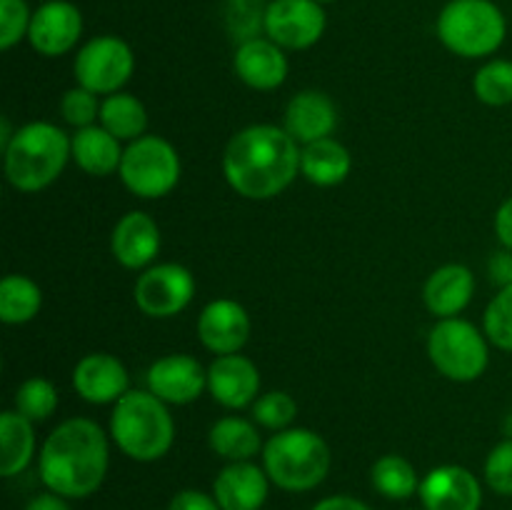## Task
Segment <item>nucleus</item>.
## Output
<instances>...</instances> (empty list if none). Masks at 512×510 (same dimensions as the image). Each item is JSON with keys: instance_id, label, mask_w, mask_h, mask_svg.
Listing matches in <instances>:
<instances>
[{"instance_id": "9", "label": "nucleus", "mask_w": 512, "mask_h": 510, "mask_svg": "<svg viewBox=\"0 0 512 510\" xmlns=\"http://www.w3.org/2000/svg\"><path fill=\"white\" fill-rule=\"evenodd\" d=\"M135 70V55L125 40L115 35H98L78 50L73 63L75 83L95 95L120 93Z\"/></svg>"}, {"instance_id": "36", "label": "nucleus", "mask_w": 512, "mask_h": 510, "mask_svg": "<svg viewBox=\"0 0 512 510\" xmlns=\"http://www.w3.org/2000/svg\"><path fill=\"white\" fill-rule=\"evenodd\" d=\"M485 483L498 495H512V438L500 440L485 458Z\"/></svg>"}, {"instance_id": "4", "label": "nucleus", "mask_w": 512, "mask_h": 510, "mask_svg": "<svg viewBox=\"0 0 512 510\" xmlns=\"http://www.w3.org/2000/svg\"><path fill=\"white\" fill-rule=\"evenodd\" d=\"M115 445L138 463H153L168 455L175 440V420L168 403L150 390H128L110 413Z\"/></svg>"}, {"instance_id": "20", "label": "nucleus", "mask_w": 512, "mask_h": 510, "mask_svg": "<svg viewBox=\"0 0 512 510\" xmlns=\"http://www.w3.org/2000/svg\"><path fill=\"white\" fill-rule=\"evenodd\" d=\"M270 478L265 468L240 460L228 463L213 483V495L223 510H260L268 500Z\"/></svg>"}, {"instance_id": "43", "label": "nucleus", "mask_w": 512, "mask_h": 510, "mask_svg": "<svg viewBox=\"0 0 512 510\" xmlns=\"http://www.w3.org/2000/svg\"><path fill=\"white\" fill-rule=\"evenodd\" d=\"M320 5H325V3H335V0H318Z\"/></svg>"}, {"instance_id": "37", "label": "nucleus", "mask_w": 512, "mask_h": 510, "mask_svg": "<svg viewBox=\"0 0 512 510\" xmlns=\"http://www.w3.org/2000/svg\"><path fill=\"white\" fill-rule=\"evenodd\" d=\"M168 510H223L215 495L203 493V490H180L173 495Z\"/></svg>"}, {"instance_id": "12", "label": "nucleus", "mask_w": 512, "mask_h": 510, "mask_svg": "<svg viewBox=\"0 0 512 510\" xmlns=\"http://www.w3.org/2000/svg\"><path fill=\"white\" fill-rule=\"evenodd\" d=\"M148 390L168 405H190L208 388V370L193 355L173 353L148 368Z\"/></svg>"}, {"instance_id": "18", "label": "nucleus", "mask_w": 512, "mask_h": 510, "mask_svg": "<svg viewBox=\"0 0 512 510\" xmlns=\"http://www.w3.org/2000/svg\"><path fill=\"white\" fill-rule=\"evenodd\" d=\"M160 245H163V238H160L158 223L143 210L125 213L110 235L113 258L128 270L148 268L158 258Z\"/></svg>"}, {"instance_id": "17", "label": "nucleus", "mask_w": 512, "mask_h": 510, "mask_svg": "<svg viewBox=\"0 0 512 510\" xmlns=\"http://www.w3.org/2000/svg\"><path fill=\"white\" fill-rule=\"evenodd\" d=\"M73 388L93 405L118 403L130 390L128 368L110 353H88L73 368Z\"/></svg>"}, {"instance_id": "42", "label": "nucleus", "mask_w": 512, "mask_h": 510, "mask_svg": "<svg viewBox=\"0 0 512 510\" xmlns=\"http://www.w3.org/2000/svg\"><path fill=\"white\" fill-rule=\"evenodd\" d=\"M505 433H508V438H512V413L508 415V420H505Z\"/></svg>"}, {"instance_id": "31", "label": "nucleus", "mask_w": 512, "mask_h": 510, "mask_svg": "<svg viewBox=\"0 0 512 510\" xmlns=\"http://www.w3.org/2000/svg\"><path fill=\"white\" fill-rule=\"evenodd\" d=\"M15 410L30 423H43L58 410V390L50 380L28 378L15 393Z\"/></svg>"}, {"instance_id": "16", "label": "nucleus", "mask_w": 512, "mask_h": 510, "mask_svg": "<svg viewBox=\"0 0 512 510\" xmlns=\"http://www.w3.org/2000/svg\"><path fill=\"white\" fill-rule=\"evenodd\" d=\"M208 390L215 403L240 410L260 398V370L245 355H218L208 368Z\"/></svg>"}, {"instance_id": "38", "label": "nucleus", "mask_w": 512, "mask_h": 510, "mask_svg": "<svg viewBox=\"0 0 512 510\" xmlns=\"http://www.w3.org/2000/svg\"><path fill=\"white\" fill-rule=\"evenodd\" d=\"M488 275L498 288H508V285H512V250L503 248L498 250V253L490 255Z\"/></svg>"}, {"instance_id": "7", "label": "nucleus", "mask_w": 512, "mask_h": 510, "mask_svg": "<svg viewBox=\"0 0 512 510\" xmlns=\"http://www.w3.org/2000/svg\"><path fill=\"white\" fill-rule=\"evenodd\" d=\"M488 335L463 318L438 320L428 335V355L440 375L455 383H473L488 370Z\"/></svg>"}, {"instance_id": "24", "label": "nucleus", "mask_w": 512, "mask_h": 510, "mask_svg": "<svg viewBox=\"0 0 512 510\" xmlns=\"http://www.w3.org/2000/svg\"><path fill=\"white\" fill-rule=\"evenodd\" d=\"M350 168H353V158H350V150L340 140L323 138L303 145L300 173L308 183L318 185V188L340 185L350 175Z\"/></svg>"}, {"instance_id": "13", "label": "nucleus", "mask_w": 512, "mask_h": 510, "mask_svg": "<svg viewBox=\"0 0 512 510\" xmlns=\"http://www.w3.org/2000/svg\"><path fill=\"white\" fill-rule=\"evenodd\" d=\"M83 35V15L68 0H48L40 5L30 20L28 40L33 50L45 58L70 53Z\"/></svg>"}, {"instance_id": "32", "label": "nucleus", "mask_w": 512, "mask_h": 510, "mask_svg": "<svg viewBox=\"0 0 512 510\" xmlns=\"http://www.w3.org/2000/svg\"><path fill=\"white\" fill-rule=\"evenodd\" d=\"M483 333L495 348L512 353V285L500 288L483 315Z\"/></svg>"}, {"instance_id": "10", "label": "nucleus", "mask_w": 512, "mask_h": 510, "mask_svg": "<svg viewBox=\"0 0 512 510\" xmlns=\"http://www.w3.org/2000/svg\"><path fill=\"white\" fill-rule=\"evenodd\" d=\"M133 298L148 318H173L193 303L195 278L180 263L150 265L135 280Z\"/></svg>"}, {"instance_id": "8", "label": "nucleus", "mask_w": 512, "mask_h": 510, "mask_svg": "<svg viewBox=\"0 0 512 510\" xmlns=\"http://www.w3.org/2000/svg\"><path fill=\"white\" fill-rule=\"evenodd\" d=\"M180 155L160 135H143L125 148L120 180L133 195L155 200L168 195L180 183Z\"/></svg>"}, {"instance_id": "30", "label": "nucleus", "mask_w": 512, "mask_h": 510, "mask_svg": "<svg viewBox=\"0 0 512 510\" xmlns=\"http://www.w3.org/2000/svg\"><path fill=\"white\" fill-rule=\"evenodd\" d=\"M473 93L480 103L490 108H503L512 103V60H488L473 78Z\"/></svg>"}, {"instance_id": "33", "label": "nucleus", "mask_w": 512, "mask_h": 510, "mask_svg": "<svg viewBox=\"0 0 512 510\" xmlns=\"http://www.w3.org/2000/svg\"><path fill=\"white\" fill-rule=\"evenodd\" d=\"M298 415V403L290 393L285 390H270V393L260 395L258 400L253 403V418L255 423L263 425V428L275 430H288L290 423Z\"/></svg>"}, {"instance_id": "15", "label": "nucleus", "mask_w": 512, "mask_h": 510, "mask_svg": "<svg viewBox=\"0 0 512 510\" xmlns=\"http://www.w3.org/2000/svg\"><path fill=\"white\" fill-rule=\"evenodd\" d=\"M198 338L215 355L240 353L250 338L248 310L238 300H213L198 318Z\"/></svg>"}, {"instance_id": "14", "label": "nucleus", "mask_w": 512, "mask_h": 510, "mask_svg": "<svg viewBox=\"0 0 512 510\" xmlns=\"http://www.w3.org/2000/svg\"><path fill=\"white\" fill-rule=\"evenodd\" d=\"M425 510H480L483 488L475 473L463 465H440L420 480Z\"/></svg>"}, {"instance_id": "26", "label": "nucleus", "mask_w": 512, "mask_h": 510, "mask_svg": "<svg viewBox=\"0 0 512 510\" xmlns=\"http://www.w3.org/2000/svg\"><path fill=\"white\" fill-rule=\"evenodd\" d=\"M208 443L210 450L215 455H220V458L228 460V463L253 460L265 448L258 428L250 420L235 418V415L215 420L208 433Z\"/></svg>"}, {"instance_id": "19", "label": "nucleus", "mask_w": 512, "mask_h": 510, "mask_svg": "<svg viewBox=\"0 0 512 510\" xmlns=\"http://www.w3.org/2000/svg\"><path fill=\"white\" fill-rule=\"evenodd\" d=\"M233 70L248 88L275 90L288 78V58L285 50L270 38L240 40L233 55Z\"/></svg>"}, {"instance_id": "41", "label": "nucleus", "mask_w": 512, "mask_h": 510, "mask_svg": "<svg viewBox=\"0 0 512 510\" xmlns=\"http://www.w3.org/2000/svg\"><path fill=\"white\" fill-rule=\"evenodd\" d=\"M25 510H70L68 505V498H63V495L58 493H43V495H35L33 500H30L28 505H25Z\"/></svg>"}, {"instance_id": "5", "label": "nucleus", "mask_w": 512, "mask_h": 510, "mask_svg": "<svg viewBox=\"0 0 512 510\" xmlns=\"http://www.w3.org/2000/svg\"><path fill=\"white\" fill-rule=\"evenodd\" d=\"M263 468L270 483L288 493L318 488L330 470V448L310 428H288L275 433L263 448Z\"/></svg>"}, {"instance_id": "1", "label": "nucleus", "mask_w": 512, "mask_h": 510, "mask_svg": "<svg viewBox=\"0 0 512 510\" xmlns=\"http://www.w3.org/2000/svg\"><path fill=\"white\" fill-rule=\"evenodd\" d=\"M300 145L280 125L258 123L238 130L223 153V175L248 200H270L300 173Z\"/></svg>"}, {"instance_id": "11", "label": "nucleus", "mask_w": 512, "mask_h": 510, "mask_svg": "<svg viewBox=\"0 0 512 510\" xmlns=\"http://www.w3.org/2000/svg\"><path fill=\"white\" fill-rule=\"evenodd\" d=\"M325 10L318 0H270L263 30L283 50H308L323 38Z\"/></svg>"}, {"instance_id": "39", "label": "nucleus", "mask_w": 512, "mask_h": 510, "mask_svg": "<svg viewBox=\"0 0 512 510\" xmlns=\"http://www.w3.org/2000/svg\"><path fill=\"white\" fill-rule=\"evenodd\" d=\"M495 235H498L503 248L512 250V195L495 213Z\"/></svg>"}, {"instance_id": "2", "label": "nucleus", "mask_w": 512, "mask_h": 510, "mask_svg": "<svg viewBox=\"0 0 512 510\" xmlns=\"http://www.w3.org/2000/svg\"><path fill=\"white\" fill-rule=\"evenodd\" d=\"M108 435L95 420L68 418L45 438L40 450V480L63 498H88L108 473Z\"/></svg>"}, {"instance_id": "6", "label": "nucleus", "mask_w": 512, "mask_h": 510, "mask_svg": "<svg viewBox=\"0 0 512 510\" xmlns=\"http://www.w3.org/2000/svg\"><path fill=\"white\" fill-rule=\"evenodd\" d=\"M508 35V20L493 0H450L438 15V38L460 58H488Z\"/></svg>"}, {"instance_id": "28", "label": "nucleus", "mask_w": 512, "mask_h": 510, "mask_svg": "<svg viewBox=\"0 0 512 510\" xmlns=\"http://www.w3.org/2000/svg\"><path fill=\"white\" fill-rule=\"evenodd\" d=\"M43 308V290L28 275H5L0 283V320L5 325L30 323Z\"/></svg>"}, {"instance_id": "22", "label": "nucleus", "mask_w": 512, "mask_h": 510, "mask_svg": "<svg viewBox=\"0 0 512 510\" xmlns=\"http://www.w3.org/2000/svg\"><path fill=\"white\" fill-rule=\"evenodd\" d=\"M475 295V275L468 265L448 263L443 268L433 270L425 280L423 300L425 308L438 320L458 318L470 305Z\"/></svg>"}, {"instance_id": "29", "label": "nucleus", "mask_w": 512, "mask_h": 510, "mask_svg": "<svg viewBox=\"0 0 512 510\" xmlns=\"http://www.w3.org/2000/svg\"><path fill=\"white\" fill-rule=\"evenodd\" d=\"M370 480H373V488L388 500H408L420 490L418 470L413 468L408 458L398 453L375 460Z\"/></svg>"}, {"instance_id": "35", "label": "nucleus", "mask_w": 512, "mask_h": 510, "mask_svg": "<svg viewBox=\"0 0 512 510\" xmlns=\"http://www.w3.org/2000/svg\"><path fill=\"white\" fill-rule=\"evenodd\" d=\"M30 20L33 13L25 0H0V48L10 50L28 38Z\"/></svg>"}, {"instance_id": "27", "label": "nucleus", "mask_w": 512, "mask_h": 510, "mask_svg": "<svg viewBox=\"0 0 512 510\" xmlns=\"http://www.w3.org/2000/svg\"><path fill=\"white\" fill-rule=\"evenodd\" d=\"M100 125H103L108 133H113L115 138L123 143H133V140L143 138L145 128H148V110L140 103L135 95L130 93H113L103 100L100 105Z\"/></svg>"}, {"instance_id": "25", "label": "nucleus", "mask_w": 512, "mask_h": 510, "mask_svg": "<svg viewBox=\"0 0 512 510\" xmlns=\"http://www.w3.org/2000/svg\"><path fill=\"white\" fill-rule=\"evenodd\" d=\"M35 423H30L18 410H5L0 415V475L13 478L23 473L35 455Z\"/></svg>"}, {"instance_id": "21", "label": "nucleus", "mask_w": 512, "mask_h": 510, "mask_svg": "<svg viewBox=\"0 0 512 510\" xmlns=\"http://www.w3.org/2000/svg\"><path fill=\"white\" fill-rule=\"evenodd\" d=\"M335 125H338L335 103L320 90H303V93L293 95L288 108H285L283 128L293 135L298 145L330 138Z\"/></svg>"}, {"instance_id": "3", "label": "nucleus", "mask_w": 512, "mask_h": 510, "mask_svg": "<svg viewBox=\"0 0 512 510\" xmlns=\"http://www.w3.org/2000/svg\"><path fill=\"white\" fill-rule=\"evenodd\" d=\"M70 158L68 133L53 123L35 120L15 130L3 150L5 178L20 193H38L60 178Z\"/></svg>"}, {"instance_id": "23", "label": "nucleus", "mask_w": 512, "mask_h": 510, "mask_svg": "<svg viewBox=\"0 0 512 510\" xmlns=\"http://www.w3.org/2000/svg\"><path fill=\"white\" fill-rule=\"evenodd\" d=\"M70 150H73V160L83 173L95 175V178H105L120 170L123 163V153L120 140L113 133L103 128V125H88V128H78L70 138Z\"/></svg>"}, {"instance_id": "34", "label": "nucleus", "mask_w": 512, "mask_h": 510, "mask_svg": "<svg viewBox=\"0 0 512 510\" xmlns=\"http://www.w3.org/2000/svg\"><path fill=\"white\" fill-rule=\"evenodd\" d=\"M100 105L103 103H100L93 90L75 85V88L65 90V95L60 98V113L75 128H88L100 118Z\"/></svg>"}, {"instance_id": "40", "label": "nucleus", "mask_w": 512, "mask_h": 510, "mask_svg": "<svg viewBox=\"0 0 512 510\" xmlns=\"http://www.w3.org/2000/svg\"><path fill=\"white\" fill-rule=\"evenodd\" d=\"M313 510H373L358 498H350V495H330V498L320 500Z\"/></svg>"}]
</instances>
